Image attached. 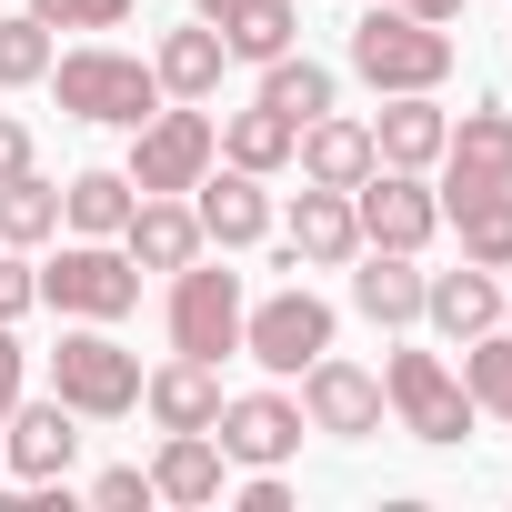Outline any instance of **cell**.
Here are the masks:
<instances>
[{
    "label": "cell",
    "instance_id": "obj_1",
    "mask_svg": "<svg viewBox=\"0 0 512 512\" xmlns=\"http://www.w3.org/2000/svg\"><path fill=\"white\" fill-rule=\"evenodd\" d=\"M352 71L372 91H442L452 81V31L442 21H412V11H362L352 21Z\"/></svg>",
    "mask_w": 512,
    "mask_h": 512
},
{
    "label": "cell",
    "instance_id": "obj_2",
    "mask_svg": "<svg viewBox=\"0 0 512 512\" xmlns=\"http://www.w3.org/2000/svg\"><path fill=\"white\" fill-rule=\"evenodd\" d=\"M51 91L71 121H111V131H141L161 111V81L131 51H71V61H51Z\"/></svg>",
    "mask_w": 512,
    "mask_h": 512
},
{
    "label": "cell",
    "instance_id": "obj_3",
    "mask_svg": "<svg viewBox=\"0 0 512 512\" xmlns=\"http://www.w3.org/2000/svg\"><path fill=\"white\" fill-rule=\"evenodd\" d=\"M51 392H61L81 422H121V412L141 402V352H121L101 322H81V332H61V352H51Z\"/></svg>",
    "mask_w": 512,
    "mask_h": 512
},
{
    "label": "cell",
    "instance_id": "obj_4",
    "mask_svg": "<svg viewBox=\"0 0 512 512\" xmlns=\"http://www.w3.org/2000/svg\"><path fill=\"white\" fill-rule=\"evenodd\" d=\"M382 412L412 432V442H472V392L442 352H392L382 362Z\"/></svg>",
    "mask_w": 512,
    "mask_h": 512
},
{
    "label": "cell",
    "instance_id": "obj_5",
    "mask_svg": "<svg viewBox=\"0 0 512 512\" xmlns=\"http://www.w3.org/2000/svg\"><path fill=\"white\" fill-rule=\"evenodd\" d=\"M241 272H221V262H181L171 272V352H191V362H231L241 352Z\"/></svg>",
    "mask_w": 512,
    "mask_h": 512
},
{
    "label": "cell",
    "instance_id": "obj_6",
    "mask_svg": "<svg viewBox=\"0 0 512 512\" xmlns=\"http://www.w3.org/2000/svg\"><path fill=\"white\" fill-rule=\"evenodd\" d=\"M41 302L71 312V322H121L141 302V262H131L121 241H71L61 262L41 272Z\"/></svg>",
    "mask_w": 512,
    "mask_h": 512
},
{
    "label": "cell",
    "instance_id": "obj_7",
    "mask_svg": "<svg viewBox=\"0 0 512 512\" xmlns=\"http://www.w3.org/2000/svg\"><path fill=\"white\" fill-rule=\"evenodd\" d=\"M352 221H362V241H372V251H422V241L442 231V191H432L422 171L372 161V171L352 181Z\"/></svg>",
    "mask_w": 512,
    "mask_h": 512
},
{
    "label": "cell",
    "instance_id": "obj_8",
    "mask_svg": "<svg viewBox=\"0 0 512 512\" xmlns=\"http://www.w3.org/2000/svg\"><path fill=\"white\" fill-rule=\"evenodd\" d=\"M241 352L262 362V372H312L322 352H332V302L322 292H272L262 312H241Z\"/></svg>",
    "mask_w": 512,
    "mask_h": 512
},
{
    "label": "cell",
    "instance_id": "obj_9",
    "mask_svg": "<svg viewBox=\"0 0 512 512\" xmlns=\"http://www.w3.org/2000/svg\"><path fill=\"white\" fill-rule=\"evenodd\" d=\"M221 161V131L181 101V111H151L141 131H131V191H191L201 171Z\"/></svg>",
    "mask_w": 512,
    "mask_h": 512
},
{
    "label": "cell",
    "instance_id": "obj_10",
    "mask_svg": "<svg viewBox=\"0 0 512 512\" xmlns=\"http://www.w3.org/2000/svg\"><path fill=\"white\" fill-rule=\"evenodd\" d=\"M302 402L292 392H241V402H221V422H211V442H221V462H241V472H282L292 452H302Z\"/></svg>",
    "mask_w": 512,
    "mask_h": 512
},
{
    "label": "cell",
    "instance_id": "obj_11",
    "mask_svg": "<svg viewBox=\"0 0 512 512\" xmlns=\"http://www.w3.org/2000/svg\"><path fill=\"white\" fill-rule=\"evenodd\" d=\"M482 191H512V111H462V131H442V211L452 201H482Z\"/></svg>",
    "mask_w": 512,
    "mask_h": 512
},
{
    "label": "cell",
    "instance_id": "obj_12",
    "mask_svg": "<svg viewBox=\"0 0 512 512\" xmlns=\"http://www.w3.org/2000/svg\"><path fill=\"white\" fill-rule=\"evenodd\" d=\"M302 422H312V432H342V442L382 432V372H362V362L322 352V362L302 372Z\"/></svg>",
    "mask_w": 512,
    "mask_h": 512
},
{
    "label": "cell",
    "instance_id": "obj_13",
    "mask_svg": "<svg viewBox=\"0 0 512 512\" xmlns=\"http://www.w3.org/2000/svg\"><path fill=\"white\" fill-rule=\"evenodd\" d=\"M81 412L51 392V402H11V422H0V452H11V472L21 482H61L71 462H81V432H71Z\"/></svg>",
    "mask_w": 512,
    "mask_h": 512
},
{
    "label": "cell",
    "instance_id": "obj_14",
    "mask_svg": "<svg viewBox=\"0 0 512 512\" xmlns=\"http://www.w3.org/2000/svg\"><path fill=\"white\" fill-rule=\"evenodd\" d=\"M191 191H201V201H191V211H201V241H221V251H251V241L272 231V191H262V171H231V161H221V171H201Z\"/></svg>",
    "mask_w": 512,
    "mask_h": 512
},
{
    "label": "cell",
    "instance_id": "obj_15",
    "mask_svg": "<svg viewBox=\"0 0 512 512\" xmlns=\"http://www.w3.org/2000/svg\"><path fill=\"white\" fill-rule=\"evenodd\" d=\"M342 272V262H362V221H352V191H322V181H302V201H292V262L282 272Z\"/></svg>",
    "mask_w": 512,
    "mask_h": 512
},
{
    "label": "cell",
    "instance_id": "obj_16",
    "mask_svg": "<svg viewBox=\"0 0 512 512\" xmlns=\"http://www.w3.org/2000/svg\"><path fill=\"white\" fill-rule=\"evenodd\" d=\"M121 251L141 272H181V262H201V211L181 191H141L131 221H121Z\"/></svg>",
    "mask_w": 512,
    "mask_h": 512
},
{
    "label": "cell",
    "instance_id": "obj_17",
    "mask_svg": "<svg viewBox=\"0 0 512 512\" xmlns=\"http://www.w3.org/2000/svg\"><path fill=\"white\" fill-rule=\"evenodd\" d=\"M141 402H151V422L161 432H211L221 422V362H191V352H171L161 372H141Z\"/></svg>",
    "mask_w": 512,
    "mask_h": 512
},
{
    "label": "cell",
    "instance_id": "obj_18",
    "mask_svg": "<svg viewBox=\"0 0 512 512\" xmlns=\"http://www.w3.org/2000/svg\"><path fill=\"white\" fill-rule=\"evenodd\" d=\"M442 111H432V91H382V121H372V161H392V171H432L442 161Z\"/></svg>",
    "mask_w": 512,
    "mask_h": 512
},
{
    "label": "cell",
    "instance_id": "obj_19",
    "mask_svg": "<svg viewBox=\"0 0 512 512\" xmlns=\"http://www.w3.org/2000/svg\"><path fill=\"white\" fill-rule=\"evenodd\" d=\"M422 262L412 251H372L362 241V272H352V302H362V322H382V332H402V322H422Z\"/></svg>",
    "mask_w": 512,
    "mask_h": 512
},
{
    "label": "cell",
    "instance_id": "obj_20",
    "mask_svg": "<svg viewBox=\"0 0 512 512\" xmlns=\"http://www.w3.org/2000/svg\"><path fill=\"white\" fill-rule=\"evenodd\" d=\"M292 161H302V181H322V191H352V181L372 171V121H342V111H322V121H302Z\"/></svg>",
    "mask_w": 512,
    "mask_h": 512
},
{
    "label": "cell",
    "instance_id": "obj_21",
    "mask_svg": "<svg viewBox=\"0 0 512 512\" xmlns=\"http://www.w3.org/2000/svg\"><path fill=\"white\" fill-rule=\"evenodd\" d=\"M422 322H432V332H452V342H472V332H492V322H502V282H492L482 262L432 272V282H422Z\"/></svg>",
    "mask_w": 512,
    "mask_h": 512
},
{
    "label": "cell",
    "instance_id": "obj_22",
    "mask_svg": "<svg viewBox=\"0 0 512 512\" xmlns=\"http://www.w3.org/2000/svg\"><path fill=\"white\" fill-rule=\"evenodd\" d=\"M221 61H231L221 31L191 21V31H171V41L151 51V81H161V101H211V91H221Z\"/></svg>",
    "mask_w": 512,
    "mask_h": 512
},
{
    "label": "cell",
    "instance_id": "obj_23",
    "mask_svg": "<svg viewBox=\"0 0 512 512\" xmlns=\"http://www.w3.org/2000/svg\"><path fill=\"white\" fill-rule=\"evenodd\" d=\"M211 31H221L231 61H282V51L302 41V11H292V0H231Z\"/></svg>",
    "mask_w": 512,
    "mask_h": 512
},
{
    "label": "cell",
    "instance_id": "obj_24",
    "mask_svg": "<svg viewBox=\"0 0 512 512\" xmlns=\"http://www.w3.org/2000/svg\"><path fill=\"white\" fill-rule=\"evenodd\" d=\"M151 502H221V442L211 432H171L151 462Z\"/></svg>",
    "mask_w": 512,
    "mask_h": 512
},
{
    "label": "cell",
    "instance_id": "obj_25",
    "mask_svg": "<svg viewBox=\"0 0 512 512\" xmlns=\"http://www.w3.org/2000/svg\"><path fill=\"white\" fill-rule=\"evenodd\" d=\"M131 171H81L71 191H61V221L81 231V241H121V221H131Z\"/></svg>",
    "mask_w": 512,
    "mask_h": 512
},
{
    "label": "cell",
    "instance_id": "obj_26",
    "mask_svg": "<svg viewBox=\"0 0 512 512\" xmlns=\"http://www.w3.org/2000/svg\"><path fill=\"white\" fill-rule=\"evenodd\" d=\"M292 141H302V131H292L282 111H262V101L221 121V161H231V171H262V181H272V171L292 161Z\"/></svg>",
    "mask_w": 512,
    "mask_h": 512
},
{
    "label": "cell",
    "instance_id": "obj_27",
    "mask_svg": "<svg viewBox=\"0 0 512 512\" xmlns=\"http://www.w3.org/2000/svg\"><path fill=\"white\" fill-rule=\"evenodd\" d=\"M262 111H282L292 131H302V121H322V111H332V71H322V61H302V51L262 61Z\"/></svg>",
    "mask_w": 512,
    "mask_h": 512
},
{
    "label": "cell",
    "instance_id": "obj_28",
    "mask_svg": "<svg viewBox=\"0 0 512 512\" xmlns=\"http://www.w3.org/2000/svg\"><path fill=\"white\" fill-rule=\"evenodd\" d=\"M442 221L462 231V262H482V272H512V191H482V201H452Z\"/></svg>",
    "mask_w": 512,
    "mask_h": 512
},
{
    "label": "cell",
    "instance_id": "obj_29",
    "mask_svg": "<svg viewBox=\"0 0 512 512\" xmlns=\"http://www.w3.org/2000/svg\"><path fill=\"white\" fill-rule=\"evenodd\" d=\"M51 231H61V191H51L41 171H11V181H0V241L31 251V241H51Z\"/></svg>",
    "mask_w": 512,
    "mask_h": 512
},
{
    "label": "cell",
    "instance_id": "obj_30",
    "mask_svg": "<svg viewBox=\"0 0 512 512\" xmlns=\"http://www.w3.org/2000/svg\"><path fill=\"white\" fill-rule=\"evenodd\" d=\"M462 392H472V412L512 422V332H472L462 342Z\"/></svg>",
    "mask_w": 512,
    "mask_h": 512
},
{
    "label": "cell",
    "instance_id": "obj_31",
    "mask_svg": "<svg viewBox=\"0 0 512 512\" xmlns=\"http://www.w3.org/2000/svg\"><path fill=\"white\" fill-rule=\"evenodd\" d=\"M31 81H51V21H0V91H31Z\"/></svg>",
    "mask_w": 512,
    "mask_h": 512
},
{
    "label": "cell",
    "instance_id": "obj_32",
    "mask_svg": "<svg viewBox=\"0 0 512 512\" xmlns=\"http://www.w3.org/2000/svg\"><path fill=\"white\" fill-rule=\"evenodd\" d=\"M31 21H51V31H121L131 0H31Z\"/></svg>",
    "mask_w": 512,
    "mask_h": 512
},
{
    "label": "cell",
    "instance_id": "obj_33",
    "mask_svg": "<svg viewBox=\"0 0 512 512\" xmlns=\"http://www.w3.org/2000/svg\"><path fill=\"white\" fill-rule=\"evenodd\" d=\"M31 302H41V272L21 262V251H11V241H0V322H21Z\"/></svg>",
    "mask_w": 512,
    "mask_h": 512
},
{
    "label": "cell",
    "instance_id": "obj_34",
    "mask_svg": "<svg viewBox=\"0 0 512 512\" xmlns=\"http://www.w3.org/2000/svg\"><path fill=\"white\" fill-rule=\"evenodd\" d=\"M91 502H101V512H131V502H151V472H131V462H111V472L91 482Z\"/></svg>",
    "mask_w": 512,
    "mask_h": 512
},
{
    "label": "cell",
    "instance_id": "obj_35",
    "mask_svg": "<svg viewBox=\"0 0 512 512\" xmlns=\"http://www.w3.org/2000/svg\"><path fill=\"white\" fill-rule=\"evenodd\" d=\"M21 372H31V352L11 342V322H0V422H11V402H21Z\"/></svg>",
    "mask_w": 512,
    "mask_h": 512
},
{
    "label": "cell",
    "instance_id": "obj_36",
    "mask_svg": "<svg viewBox=\"0 0 512 512\" xmlns=\"http://www.w3.org/2000/svg\"><path fill=\"white\" fill-rule=\"evenodd\" d=\"M241 512H292V482H282V472H251V482H241Z\"/></svg>",
    "mask_w": 512,
    "mask_h": 512
},
{
    "label": "cell",
    "instance_id": "obj_37",
    "mask_svg": "<svg viewBox=\"0 0 512 512\" xmlns=\"http://www.w3.org/2000/svg\"><path fill=\"white\" fill-rule=\"evenodd\" d=\"M11 171H31V121L0 111V181H11Z\"/></svg>",
    "mask_w": 512,
    "mask_h": 512
},
{
    "label": "cell",
    "instance_id": "obj_38",
    "mask_svg": "<svg viewBox=\"0 0 512 512\" xmlns=\"http://www.w3.org/2000/svg\"><path fill=\"white\" fill-rule=\"evenodd\" d=\"M392 11H412V21H452L462 0H392Z\"/></svg>",
    "mask_w": 512,
    "mask_h": 512
},
{
    "label": "cell",
    "instance_id": "obj_39",
    "mask_svg": "<svg viewBox=\"0 0 512 512\" xmlns=\"http://www.w3.org/2000/svg\"><path fill=\"white\" fill-rule=\"evenodd\" d=\"M221 11H231V0H201V21H221Z\"/></svg>",
    "mask_w": 512,
    "mask_h": 512
},
{
    "label": "cell",
    "instance_id": "obj_40",
    "mask_svg": "<svg viewBox=\"0 0 512 512\" xmlns=\"http://www.w3.org/2000/svg\"><path fill=\"white\" fill-rule=\"evenodd\" d=\"M0 472H11V452H0Z\"/></svg>",
    "mask_w": 512,
    "mask_h": 512
}]
</instances>
